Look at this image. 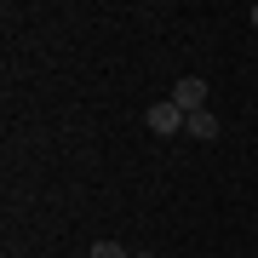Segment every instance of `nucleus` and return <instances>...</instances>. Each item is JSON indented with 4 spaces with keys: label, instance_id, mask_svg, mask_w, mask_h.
<instances>
[{
    "label": "nucleus",
    "instance_id": "f257e3e1",
    "mask_svg": "<svg viewBox=\"0 0 258 258\" xmlns=\"http://www.w3.org/2000/svg\"><path fill=\"white\" fill-rule=\"evenodd\" d=\"M144 120H149V132H155V138H172V132H184V120H189V115L178 109L172 98H166V103H149V115H144Z\"/></svg>",
    "mask_w": 258,
    "mask_h": 258
},
{
    "label": "nucleus",
    "instance_id": "f03ea898",
    "mask_svg": "<svg viewBox=\"0 0 258 258\" xmlns=\"http://www.w3.org/2000/svg\"><path fill=\"white\" fill-rule=\"evenodd\" d=\"M172 103H178V109H184V115L207 109V81H201V75H184V81L172 86Z\"/></svg>",
    "mask_w": 258,
    "mask_h": 258
},
{
    "label": "nucleus",
    "instance_id": "7ed1b4c3",
    "mask_svg": "<svg viewBox=\"0 0 258 258\" xmlns=\"http://www.w3.org/2000/svg\"><path fill=\"white\" fill-rule=\"evenodd\" d=\"M184 132H189V138H201V144H212V138H218V115H212V109H195L189 120H184Z\"/></svg>",
    "mask_w": 258,
    "mask_h": 258
},
{
    "label": "nucleus",
    "instance_id": "20e7f679",
    "mask_svg": "<svg viewBox=\"0 0 258 258\" xmlns=\"http://www.w3.org/2000/svg\"><path fill=\"white\" fill-rule=\"evenodd\" d=\"M92 258H132V252L120 247V241H98V247H92Z\"/></svg>",
    "mask_w": 258,
    "mask_h": 258
},
{
    "label": "nucleus",
    "instance_id": "39448f33",
    "mask_svg": "<svg viewBox=\"0 0 258 258\" xmlns=\"http://www.w3.org/2000/svg\"><path fill=\"white\" fill-rule=\"evenodd\" d=\"M132 258H155V252H132Z\"/></svg>",
    "mask_w": 258,
    "mask_h": 258
},
{
    "label": "nucleus",
    "instance_id": "423d86ee",
    "mask_svg": "<svg viewBox=\"0 0 258 258\" xmlns=\"http://www.w3.org/2000/svg\"><path fill=\"white\" fill-rule=\"evenodd\" d=\"M252 29H258V6H252Z\"/></svg>",
    "mask_w": 258,
    "mask_h": 258
}]
</instances>
